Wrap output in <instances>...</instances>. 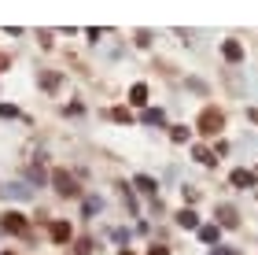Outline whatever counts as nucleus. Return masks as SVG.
Returning a JSON list of instances; mask_svg holds the SVG:
<instances>
[{"label": "nucleus", "mask_w": 258, "mask_h": 255, "mask_svg": "<svg viewBox=\"0 0 258 255\" xmlns=\"http://www.w3.org/2000/svg\"><path fill=\"white\" fill-rule=\"evenodd\" d=\"M196 126H199V133H218L221 126H225V119H221V111H218V108H207L203 115H199V122H196Z\"/></svg>", "instance_id": "obj_1"}, {"label": "nucleus", "mask_w": 258, "mask_h": 255, "mask_svg": "<svg viewBox=\"0 0 258 255\" xmlns=\"http://www.w3.org/2000/svg\"><path fill=\"white\" fill-rule=\"evenodd\" d=\"M52 185H55V192H59V196H78V192H81L78 181L70 178L67 170H55V174H52Z\"/></svg>", "instance_id": "obj_2"}, {"label": "nucleus", "mask_w": 258, "mask_h": 255, "mask_svg": "<svg viewBox=\"0 0 258 255\" xmlns=\"http://www.w3.org/2000/svg\"><path fill=\"white\" fill-rule=\"evenodd\" d=\"M0 226H4L8 233H26V229H30V226H26V215H19V211H8Z\"/></svg>", "instance_id": "obj_3"}, {"label": "nucleus", "mask_w": 258, "mask_h": 255, "mask_svg": "<svg viewBox=\"0 0 258 255\" xmlns=\"http://www.w3.org/2000/svg\"><path fill=\"white\" fill-rule=\"evenodd\" d=\"M218 218H221V229H236L240 226V215H236V207H218Z\"/></svg>", "instance_id": "obj_4"}, {"label": "nucleus", "mask_w": 258, "mask_h": 255, "mask_svg": "<svg viewBox=\"0 0 258 255\" xmlns=\"http://www.w3.org/2000/svg\"><path fill=\"white\" fill-rule=\"evenodd\" d=\"M229 181L236 185V189H254V185H258V178H254L251 170H232V178H229Z\"/></svg>", "instance_id": "obj_5"}, {"label": "nucleus", "mask_w": 258, "mask_h": 255, "mask_svg": "<svg viewBox=\"0 0 258 255\" xmlns=\"http://www.w3.org/2000/svg\"><path fill=\"white\" fill-rule=\"evenodd\" d=\"M221 56H225L229 63H240L243 60V44L240 41H225V44H221Z\"/></svg>", "instance_id": "obj_6"}, {"label": "nucleus", "mask_w": 258, "mask_h": 255, "mask_svg": "<svg viewBox=\"0 0 258 255\" xmlns=\"http://www.w3.org/2000/svg\"><path fill=\"white\" fill-rule=\"evenodd\" d=\"M48 233H52L55 244H67V240H70V222H52Z\"/></svg>", "instance_id": "obj_7"}, {"label": "nucleus", "mask_w": 258, "mask_h": 255, "mask_svg": "<svg viewBox=\"0 0 258 255\" xmlns=\"http://www.w3.org/2000/svg\"><path fill=\"white\" fill-rule=\"evenodd\" d=\"M129 104H137V108H144V104H148V85L144 82H137L133 89H129Z\"/></svg>", "instance_id": "obj_8"}, {"label": "nucleus", "mask_w": 258, "mask_h": 255, "mask_svg": "<svg viewBox=\"0 0 258 255\" xmlns=\"http://www.w3.org/2000/svg\"><path fill=\"white\" fill-rule=\"evenodd\" d=\"M177 226H184V229H199V215L192 211V207H184V211L177 215Z\"/></svg>", "instance_id": "obj_9"}, {"label": "nucleus", "mask_w": 258, "mask_h": 255, "mask_svg": "<svg viewBox=\"0 0 258 255\" xmlns=\"http://www.w3.org/2000/svg\"><path fill=\"white\" fill-rule=\"evenodd\" d=\"M218 237H221V226H199V240L203 244H218Z\"/></svg>", "instance_id": "obj_10"}, {"label": "nucleus", "mask_w": 258, "mask_h": 255, "mask_svg": "<svg viewBox=\"0 0 258 255\" xmlns=\"http://www.w3.org/2000/svg\"><path fill=\"white\" fill-rule=\"evenodd\" d=\"M144 122L148 126H162V122H166V115H162V108H148L144 111Z\"/></svg>", "instance_id": "obj_11"}, {"label": "nucleus", "mask_w": 258, "mask_h": 255, "mask_svg": "<svg viewBox=\"0 0 258 255\" xmlns=\"http://www.w3.org/2000/svg\"><path fill=\"white\" fill-rule=\"evenodd\" d=\"M0 192H4V196H19V200H30V189H26V185H8V189H0Z\"/></svg>", "instance_id": "obj_12"}, {"label": "nucleus", "mask_w": 258, "mask_h": 255, "mask_svg": "<svg viewBox=\"0 0 258 255\" xmlns=\"http://www.w3.org/2000/svg\"><path fill=\"white\" fill-rule=\"evenodd\" d=\"M133 185H137V189H140V192H148V196H151V192H155V189H159V185H155V181H151V178H148V174H140V178H137Z\"/></svg>", "instance_id": "obj_13"}, {"label": "nucleus", "mask_w": 258, "mask_h": 255, "mask_svg": "<svg viewBox=\"0 0 258 255\" xmlns=\"http://www.w3.org/2000/svg\"><path fill=\"white\" fill-rule=\"evenodd\" d=\"M89 251H92V240L89 237H78L74 240V255H89Z\"/></svg>", "instance_id": "obj_14"}, {"label": "nucleus", "mask_w": 258, "mask_h": 255, "mask_svg": "<svg viewBox=\"0 0 258 255\" xmlns=\"http://www.w3.org/2000/svg\"><path fill=\"white\" fill-rule=\"evenodd\" d=\"M196 159H199V163H207V167H214V163H218V156H214V152H207V148H196Z\"/></svg>", "instance_id": "obj_15"}, {"label": "nucleus", "mask_w": 258, "mask_h": 255, "mask_svg": "<svg viewBox=\"0 0 258 255\" xmlns=\"http://www.w3.org/2000/svg\"><path fill=\"white\" fill-rule=\"evenodd\" d=\"M170 137H173V141H188V126H173V130H170Z\"/></svg>", "instance_id": "obj_16"}, {"label": "nucleus", "mask_w": 258, "mask_h": 255, "mask_svg": "<svg viewBox=\"0 0 258 255\" xmlns=\"http://www.w3.org/2000/svg\"><path fill=\"white\" fill-rule=\"evenodd\" d=\"M111 115H114V119H118V122H129V111H125V108H114Z\"/></svg>", "instance_id": "obj_17"}, {"label": "nucleus", "mask_w": 258, "mask_h": 255, "mask_svg": "<svg viewBox=\"0 0 258 255\" xmlns=\"http://www.w3.org/2000/svg\"><path fill=\"white\" fill-rule=\"evenodd\" d=\"M0 115H4V119H15V108H11V104H0Z\"/></svg>", "instance_id": "obj_18"}, {"label": "nucleus", "mask_w": 258, "mask_h": 255, "mask_svg": "<svg viewBox=\"0 0 258 255\" xmlns=\"http://www.w3.org/2000/svg\"><path fill=\"white\" fill-rule=\"evenodd\" d=\"M210 255H240V251H232V248H221V244H218V248H210Z\"/></svg>", "instance_id": "obj_19"}, {"label": "nucleus", "mask_w": 258, "mask_h": 255, "mask_svg": "<svg viewBox=\"0 0 258 255\" xmlns=\"http://www.w3.org/2000/svg\"><path fill=\"white\" fill-rule=\"evenodd\" d=\"M148 255H170V251H166V248H151Z\"/></svg>", "instance_id": "obj_20"}, {"label": "nucleus", "mask_w": 258, "mask_h": 255, "mask_svg": "<svg viewBox=\"0 0 258 255\" xmlns=\"http://www.w3.org/2000/svg\"><path fill=\"white\" fill-rule=\"evenodd\" d=\"M4 67H8V56H0V71H4Z\"/></svg>", "instance_id": "obj_21"}, {"label": "nucleus", "mask_w": 258, "mask_h": 255, "mask_svg": "<svg viewBox=\"0 0 258 255\" xmlns=\"http://www.w3.org/2000/svg\"><path fill=\"white\" fill-rule=\"evenodd\" d=\"M118 255H133V251H118Z\"/></svg>", "instance_id": "obj_22"}, {"label": "nucleus", "mask_w": 258, "mask_h": 255, "mask_svg": "<svg viewBox=\"0 0 258 255\" xmlns=\"http://www.w3.org/2000/svg\"><path fill=\"white\" fill-rule=\"evenodd\" d=\"M4 255H11V251H4Z\"/></svg>", "instance_id": "obj_23"}]
</instances>
